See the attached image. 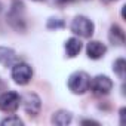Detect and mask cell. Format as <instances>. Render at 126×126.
I'll list each match as a JSON object with an SVG mask.
<instances>
[{
    "label": "cell",
    "instance_id": "7",
    "mask_svg": "<svg viewBox=\"0 0 126 126\" xmlns=\"http://www.w3.org/2000/svg\"><path fill=\"white\" fill-rule=\"evenodd\" d=\"M24 5L22 3H18V2H14V8L12 11L9 12L8 15V21L11 22V25L16 30H24V19H22V15H19V12H22L24 9Z\"/></svg>",
    "mask_w": 126,
    "mask_h": 126
},
{
    "label": "cell",
    "instance_id": "5",
    "mask_svg": "<svg viewBox=\"0 0 126 126\" xmlns=\"http://www.w3.org/2000/svg\"><path fill=\"white\" fill-rule=\"evenodd\" d=\"M89 89H92L96 95H107L113 89V80L108 76L99 74V76H96V77H94L91 80Z\"/></svg>",
    "mask_w": 126,
    "mask_h": 126
},
{
    "label": "cell",
    "instance_id": "6",
    "mask_svg": "<svg viewBox=\"0 0 126 126\" xmlns=\"http://www.w3.org/2000/svg\"><path fill=\"white\" fill-rule=\"evenodd\" d=\"M21 102H22V107H24L25 113L30 114V116L39 114V111L42 108V101H40L39 95L34 94V92H27L25 95H22Z\"/></svg>",
    "mask_w": 126,
    "mask_h": 126
},
{
    "label": "cell",
    "instance_id": "10",
    "mask_svg": "<svg viewBox=\"0 0 126 126\" xmlns=\"http://www.w3.org/2000/svg\"><path fill=\"white\" fill-rule=\"evenodd\" d=\"M108 39H110V42H111L113 45H116V46H122V45L125 43V31H123L117 24H114V25L110 27Z\"/></svg>",
    "mask_w": 126,
    "mask_h": 126
},
{
    "label": "cell",
    "instance_id": "4",
    "mask_svg": "<svg viewBox=\"0 0 126 126\" xmlns=\"http://www.w3.org/2000/svg\"><path fill=\"white\" fill-rule=\"evenodd\" d=\"M19 102H21V96L14 91H8L0 95V110L5 113L9 114L15 113L19 107Z\"/></svg>",
    "mask_w": 126,
    "mask_h": 126
},
{
    "label": "cell",
    "instance_id": "1",
    "mask_svg": "<svg viewBox=\"0 0 126 126\" xmlns=\"http://www.w3.org/2000/svg\"><path fill=\"white\" fill-rule=\"evenodd\" d=\"M91 86V77L85 71H76L68 77V89L76 95H83L86 91H89Z\"/></svg>",
    "mask_w": 126,
    "mask_h": 126
},
{
    "label": "cell",
    "instance_id": "8",
    "mask_svg": "<svg viewBox=\"0 0 126 126\" xmlns=\"http://www.w3.org/2000/svg\"><path fill=\"white\" fill-rule=\"evenodd\" d=\"M107 52V46L98 40H91L86 46V53L91 59H99L105 55Z\"/></svg>",
    "mask_w": 126,
    "mask_h": 126
},
{
    "label": "cell",
    "instance_id": "2",
    "mask_svg": "<svg viewBox=\"0 0 126 126\" xmlns=\"http://www.w3.org/2000/svg\"><path fill=\"white\" fill-rule=\"evenodd\" d=\"M94 30H95L94 22L89 18L83 16V15H77L71 22V31L74 34H77L79 37L88 39V37H91L94 34Z\"/></svg>",
    "mask_w": 126,
    "mask_h": 126
},
{
    "label": "cell",
    "instance_id": "16",
    "mask_svg": "<svg viewBox=\"0 0 126 126\" xmlns=\"http://www.w3.org/2000/svg\"><path fill=\"white\" fill-rule=\"evenodd\" d=\"M125 113H126V108H122L120 110V125H125Z\"/></svg>",
    "mask_w": 126,
    "mask_h": 126
},
{
    "label": "cell",
    "instance_id": "3",
    "mask_svg": "<svg viewBox=\"0 0 126 126\" xmlns=\"http://www.w3.org/2000/svg\"><path fill=\"white\" fill-rule=\"evenodd\" d=\"M33 77V68L25 62L18 61L15 65H12V79L18 85H27Z\"/></svg>",
    "mask_w": 126,
    "mask_h": 126
},
{
    "label": "cell",
    "instance_id": "14",
    "mask_svg": "<svg viewBox=\"0 0 126 126\" xmlns=\"http://www.w3.org/2000/svg\"><path fill=\"white\" fill-rule=\"evenodd\" d=\"M2 125L3 126H22L24 122L19 117H16V116H9V117L2 120Z\"/></svg>",
    "mask_w": 126,
    "mask_h": 126
},
{
    "label": "cell",
    "instance_id": "18",
    "mask_svg": "<svg viewBox=\"0 0 126 126\" xmlns=\"http://www.w3.org/2000/svg\"><path fill=\"white\" fill-rule=\"evenodd\" d=\"M58 3H67V2H70V0H56Z\"/></svg>",
    "mask_w": 126,
    "mask_h": 126
},
{
    "label": "cell",
    "instance_id": "13",
    "mask_svg": "<svg viewBox=\"0 0 126 126\" xmlns=\"http://www.w3.org/2000/svg\"><path fill=\"white\" fill-rule=\"evenodd\" d=\"M114 73L120 77V79H125V73H126V61L123 58H119L114 61V67H113Z\"/></svg>",
    "mask_w": 126,
    "mask_h": 126
},
{
    "label": "cell",
    "instance_id": "20",
    "mask_svg": "<svg viewBox=\"0 0 126 126\" xmlns=\"http://www.w3.org/2000/svg\"><path fill=\"white\" fill-rule=\"evenodd\" d=\"M33 2H43V0H33Z\"/></svg>",
    "mask_w": 126,
    "mask_h": 126
},
{
    "label": "cell",
    "instance_id": "9",
    "mask_svg": "<svg viewBox=\"0 0 126 126\" xmlns=\"http://www.w3.org/2000/svg\"><path fill=\"white\" fill-rule=\"evenodd\" d=\"M18 61H19V58H18V55L15 53L14 49L0 46V64H2V65H5V67H12V65L16 64Z\"/></svg>",
    "mask_w": 126,
    "mask_h": 126
},
{
    "label": "cell",
    "instance_id": "15",
    "mask_svg": "<svg viewBox=\"0 0 126 126\" xmlns=\"http://www.w3.org/2000/svg\"><path fill=\"white\" fill-rule=\"evenodd\" d=\"M65 24H64V21L62 19H58V18H50L49 21H47V24H46V27L49 28V30H56V28H62Z\"/></svg>",
    "mask_w": 126,
    "mask_h": 126
},
{
    "label": "cell",
    "instance_id": "12",
    "mask_svg": "<svg viewBox=\"0 0 126 126\" xmlns=\"http://www.w3.org/2000/svg\"><path fill=\"white\" fill-rule=\"evenodd\" d=\"M71 120H73V116L67 110H59V111L53 113V116H52V123L53 125H58V126H65Z\"/></svg>",
    "mask_w": 126,
    "mask_h": 126
},
{
    "label": "cell",
    "instance_id": "17",
    "mask_svg": "<svg viewBox=\"0 0 126 126\" xmlns=\"http://www.w3.org/2000/svg\"><path fill=\"white\" fill-rule=\"evenodd\" d=\"M82 123L83 125H98V122H94V120H83Z\"/></svg>",
    "mask_w": 126,
    "mask_h": 126
},
{
    "label": "cell",
    "instance_id": "19",
    "mask_svg": "<svg viewBox=\"0 0 126 126\" xmlns=\"http://www.w3.org/2000/svg\"><path fill=\"white\" fill-rule=\"evenodd\" d=\"M102 2H107L108 3V2H113V0H102Z\"/></svg>",
    "mask_w": 126,
    "mask_h": 126
},
{
    "label": "cell",
    "instance_id": "11",
    "mask_svg": "<svg viewBox=\"0 0 126 126\" xmlns=\"http://www.w3.org/2000/svg\"><path fill=\"white\" fill-rule=\"evenodd\" d=\"M82 42H80V39H77V37H70L67 42H65V52H67V56H70V58H74V56H77L79 53H80V50H82Z\"/></svg>",
    "mask_w": 126,
    "mask_h": 126
}]
</instances>
